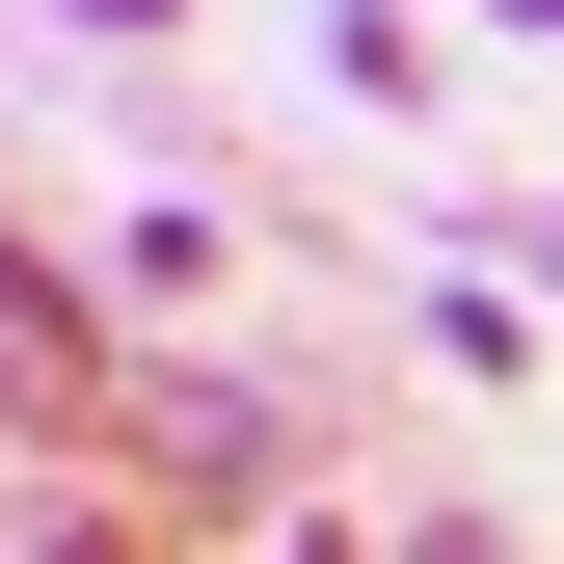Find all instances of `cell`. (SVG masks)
I'll return each mask as SVG.
<instances>
[{
  "instance_id": "3957f363",
  "label": "cell",
  "mask_w": 564,
  "mask_h": 564,
  "mask_svg": "<svg viewBox=\"0 0 564 564\" xmlns=\"http://www.w3.org/2000/svg\"><path fill=\"white\" fill-rule=\"evenodd\" d=\"M28 403H54V349H28V323H0V431H28Z\"/></svg>"
},
{
  "instance_id": "6da1fadb",
  "label": "cell",
  "mask_w": 564,
  "mask_h": 564,
  "mask_svg": "<svg viewBox=\"0 0 564 564\" xmlns=\"http://www.w3.org/2000/svg\"><path fill=\"white\" fill-rule=\"evenodd\" d=\"M134 457L242 511V484H269V377H134Z\"/></svg>"
},
{
  "instance_id": "277c9868",
  "label": "cell",
  "mask_w": 564,
  "mask_h": 564,
  "mask_svg": "<svg viewBox=\"0 0 564 564\" xmlns=\"http://www.w3.org/2000/svg\"><path fill=\"white\" fill-rule=\"evenodd\" d=\"M403 564H511V538H484V511H431V538H403Z\"/></svg>"
},
{
  "instance_id": "7a4b0ae2",
  "label": "cell",
  "mask_w": 564,
  "mask_h": 564,
  "mask_svg": "<svg viewBox=\"0 0 564 564\" xmlns=\"http://www.w3.org/2000/svg\"><path fill=\"white\" fill-rule=\"evenodd\" d=\"M0 564H134L108 511H54V484H0Z\"/></svg>"
}]
</instances>
